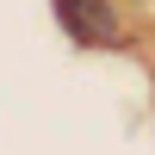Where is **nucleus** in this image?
I'll return each instance as SVG.
<instances>
[{"mask_svg":"<svg viewBox=\"0 0 155 155\" xmlns=\"http://www.w3.org/2000/svg\"><path fill=\"white\" fill-rule=\"evenodd\" d=\"M56 19L74 44H118L124 37V19L106 6V0H56Z\"/></svg>","mask_w":155,"mask_h":155,"instance_id":"obj_1","label":"nucleus"}]
</instances>
